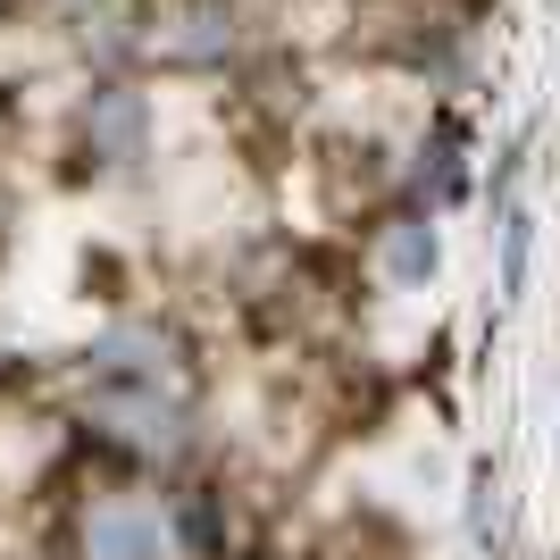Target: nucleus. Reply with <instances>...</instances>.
<instances>
[{
	"instance_id": "2",
	"label": "nucleus",
	"mask_w": 560,
	"mask_h": 560,
	"mask_svg": "<svg viewBox=\"0 0 560 560\" xmlns=\"http://www.w3.org/2000/svg\"><path fill=\"white\" fill-rule=\"evenodd\" d=\"M167 536H160V511L151 502H93L84 518V560H160Z\"/></svg>"
},
{
	"instance_id": "3",
	"label": "nucleus",
	"mask_w": 560,
	"mask_h": 560,
	"mask_svg": "<svg viewBox=\"0 0 560 560\" xmlns=\"http://www.w3.org/2000/svg\"><path fill=\"white\" fill-rule=\"evenodd\" d=\"M84 135H93V151H101V142H135L142 135V101L135 93H101L93 117H84Z\"/></svg>"
},
{
	"instance_id": "1",
	"label": "nucleus",
	"mask_w": 560,
	"mask_h": 560,
	"mask_svg": "<svg viewBox=\"0 0 560 560\" xmlns=\"http://www.w3.org/2000/svg\"><path fill=\"white\" fill-rule=\"evenodd\" d=\"M93 419L109 427L117 444H135V452H176L185 444V410L160 401V385H117V394L93 401Z\"/></svg>"
},
{
	"instance_id": "4",
	"label": "nucleus",
	"mask_w": 560,
	"mask_h": 560,
	"mask_svg": "<svg viewBox=\"0 0 560 560\" xmlns=\"http://www.w3.org/2000/svg\"><path fill=\"white\" fill-rule=\"evenodd\" d=\"M427 268H435V234H427V226H401L394 234V277H427Z\"/></svg>"
}]
</instances>
